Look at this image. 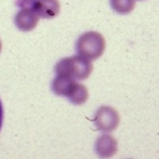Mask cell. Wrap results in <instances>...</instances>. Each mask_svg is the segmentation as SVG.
Listing matches in <instances>:
<instances>
[{"label": "cell", "instance_id": "obj_1", "mask_svg": "<svg viewBox=\"0 0 159 159\" xmlns=\"http://www.w3.org/2000/svg\"><path fill=\"white\" fill-rule=\"evenodd\" d=\"M53 93L59 96H66L75 105H82L89 98V91L84 85L75 82L72 77L57 75L52 82Z\"/></svg>", "mask_w": 159, "mask_h": 159}, {"label": "cell", "instance_id": "obj_2", "mask_svg": "<svg viewBox=\"0 0 159 159\" xmlns=\"http://www.w3.org/2000/svg\"><path fill=\"white\" fill-rule=\"evenodd\" d=\"M92 71L93 64L91 60L80 55L72 58H64L56 66L57 75H64L74 80H86L91 75Z\"/></svg>", "mask_w": 159, "mask_h": 159}, {"label": "cell", "instance_id": "obj_3", "mask_svg": "<svg viewBox=\"0 0 159 159\" xmlns=\"http://www.w3.org/2000/svg\"><path fill=\"white\" fill-rule=\"evenodd\" d=\"M106 42L102 34L97 32H87L80 36L76 43V51L80 56L89 60L98 59L104 53Z\"/></svg>", "mask_w": 159, "mask_h": 159}, {"label": "cell", "instance_id": "obj_4", "mask_svg": "<svg viewBox=\"0 0 159 159\" xmlns=\"http://www.w3.org/2000/svg\"><path fill=\"white\" fill-rule=\"evenodd\" d=\"M18 6L21 8H30L39 18L45 19L55 18L60 11L58 0H18Z\"/></svg>", "mask_w": 159, "mask_h": 159}, {"label": "cell", "instance_id": "obj_5", "mask_svg": "<svg viewBox=\"0 0 159 159\" xmlns=\"http://www.w3.org/2000/svg\"><path fill=\"white\" fill-rule=\"evenodd\" d=\"M120 118L118 112L111 107H100L95 116V124L98 130L111 132L119 125Z\"/></svg>", "mask_w": 159, "mask_h": 159}, {"label": "cell", "instance_id": "obj_6", "mask_svg": "<svg viewBox=\"0 0 159 159\" xmlns=\"http://www.w3.org/2000/svg\"><path fill=\"white\" fill-rule=\"evenodd\" d=\"M39 16L30 8H22L16 16V25L23 32H30L36 27Z\"/></svg>", "mask_w": 159, "mask_h": 159}, {"label": "cell", "instance_id": "obj_7", "mask_svg": "<svg viewBox=\"0 0 159 159\" xmlns=\"http://www.w3.org/2000/svg\"><path fill=\"white\" fill-rule=\"evenodd\" d=\"M96 152L100 157H111L117 152V141L109 134H104L96 142Z\"/></svg>", "mask_w": 159, "mask_h": 159}, {"label": "cell", "instance_id": "obj_8", "mask_svg": "<svg viewBox=\"0 0 159 159\" xmlns=\"http://www.w3.org/2000/svg\"><path fill=\"white\" fill-rule=\"evenodd\" d=\"M110 5L118 13L128 14L134 9L135 0H110Z\"/></svg>", "mask_w": 159, "mask_h": 159}, {"label": "cell", "instance_id": "obj_9", "mask_svg": "<svg viewBox=\"0 0 159 159\" xmlns=\"http://www.w3.org/2000/svg\"><path fill=\"white\" fill-rule=\"evenodd\" d=\"M2 119H3V109H2L1 100H0V130H1V126H2Z\"/></svg>", "mask_w": 159, "mask_h": 159}, {"label": "cell", "instance_id": "obj_10", "mask_svg": "<svg viewBox=\"0 0 159 159\" xmlns=\"http://www.w3.org/2000/svg\"><path fill=\"white\" fill-rule=\"evenodd\" d=\"M0 50H1V42H0Z\"/></svg>", "mask_w": 159, "mask_h": 159}]
</instances>
